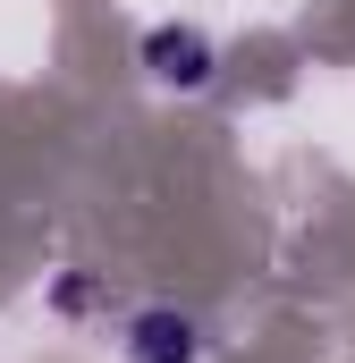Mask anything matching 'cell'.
Wrapping results in <instances>:
<instances>
[{
    "mask_svg": "<svg viewBox=\"0 0 355 363\" xmlns=\"http://www.w3.org/2000/svg\"><path fill=\"white\" fill-rule=\"evenodd\" d=\"M136 68H144L161 93L195 101V93H212V85H220V43H212L195 17H161V26H144V43H136Z\"/></svg>",
    "mask_w": 355,
    "mask_h": 363,
    "instance_id": "6da1fadb",
    "label": "cell"
},
{
    "mask_svg": "<svg viewBox=\"0 0 355 363\" xmlns=\"http://www.w3.org/2000/svg\"><path fill=\"white\" fill-rule=\"evenodd\" d=\"M51 304H60V313H85V304H93V279H77V271H68L60 287H51Z\"/></svg>",
    "mask_w": 355,
    "mask_h": 363,
    "instance_id": "3957f363",
    "label": "cell"
},
{
    "mask_svg": "<svg viewBox=\"0 0 355 363\" xmlns=\"http://www.w3.org/2000/svg\"><path fill=\"white\" fill-rule=\"evenodd\" d=\"M203 347H212V330L186 304H136L127 330H119V355L127 363H203Z\"/></svg>",
    "mask_w": 355,
    "mask_h": 363,
    "instance_id": "7a4b0ae2",
    "label": "cell"
}]
</instances>
